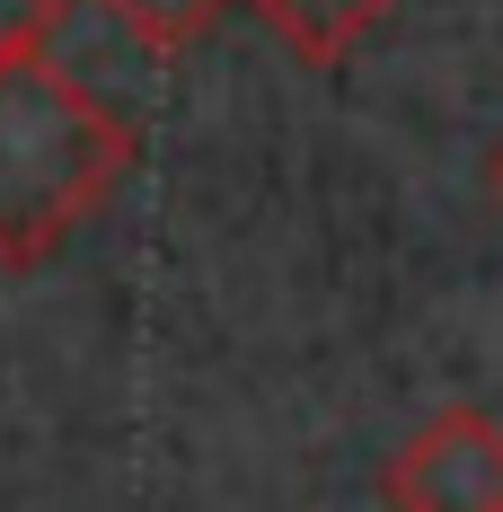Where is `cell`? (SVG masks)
<instances>
[{
	"label": "cell",
	"instance_id": "3",
	"mask_svg": "<svg viewBox=\"0 0 503 512\" xmlns=\"http://www.w3.org/2000/svg\"><path fill=\"white\" fill-rule=\"evenodd\" d=\"M256 18L283 36L292 62L336 71V62L362 53V36H380V27H389V0H256Z\"/></svg>",
	"mask_w": 503,
	"mask_h": 512
},
{
	"label": "cell",
	"instance_id": "6",
	"mask_svg": "<svg viewBox=\"0 0 503 512\" xmlns=\"http://www.w3.org/2000/svg\"><path fill=\"white\" fill-rule=\"evenodd\" d=\"M495 195H503V151H495Z\"/></svg>",
	"mask_w": 503,
	"mask_h": 512
},
{
	"label": "cell",
	"instance_id": "5",
	"mask_svg": "<svg viewBox=\"0 0 503 512\" xmlns=\"http://www.w3.org/2000/svg\"><path fill=\"white\" fill-rule=\"evenodd\" d=\"M53 18H62V0H0V53L45 45V36H53Z\"/></svg>",
	"mask_w": 503,
	"mask_h": 512
},
{
	"label": "cell",
	"instance_id": "2",
	"mask_svg": "<svg viewBox=\"0 0 503 512\" xmlns=\"http://www.w3.org/2000/svg\"><path fill=\"white\" fill-rule=\"evenodd\" d=\"M389 512H503V424L486 407H442L380 468Z\"/></svg>",
	"mask_w": 503,
	"mask_h": 512
},
{
	"label": "cell",
	"instance_id": "4",
	"mask_svg": "<svg viewBox=\"0 0 503 512\" xmlns=\"http://www.w3.org/2000/svg\"><path fill=\"white\" fill-rule=\"evenodd\" d=\"M98 9L133 36V45L186 53V45H203V36L221 27V9H230V0H98Z\"/></svg>",
	"mask_w": 503,
	"mask_h": 512
},
{
	"label": "cell",
	"instance_id": "1",
	"mask_svg": "<svg viewBox=\"0 0 503 512\" xmlns=\"http://www.w3.org/2000/svg\"><path fill=\"white\" fill-rule=\"evenodd\" d=\"M133 124L45 45L0 53V274L45 265L124 186Z\"/></svg>",
	"mask_w": 503,
	"mask_h": 512
}]
</instances>
